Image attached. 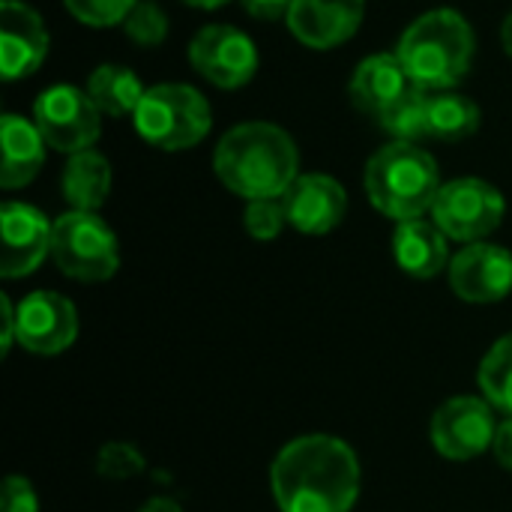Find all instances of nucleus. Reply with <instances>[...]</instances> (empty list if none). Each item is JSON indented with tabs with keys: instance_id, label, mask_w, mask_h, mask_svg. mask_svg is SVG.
Segmentation results:
<instances>
[{
	"instance_id": "nucleus-1",
	"label": "nucleus",
	"mask_w": 512,
	"mask_h": 512,
	"mask_svg": "<svg viewBox=\"0 0 512 512\" xmlns=\"http://www.w3.org/2000/svg\"><path fill=\"white\" fill-rule=\"evenodd\" d=\"M270 483L282 512H351L360 495V462L333 435H303L282 447Z\"/></svg>"
},
{
	"instance_id": "nucleus-2",
	"label": "nucleus",
	"mask_w": 512,
	"mask_h": 512,
	"mask_svg": "<svg viewBox=\"0 0 512 512\" xmlns=\"http://www.w3.org/2000/svg\"><path fill=\"white\" fill-rule=\"evenodd\" d=\"M213 171L228 192L246 201L282 198L300 177V153L282 126L249 120L222 135Z\"/></svg>"
},
{
	"instance_id": "nucleus-3",
	"label": "nucleus",
	"mask_w": 512,
	"mask_h": 512,
	"mask_svg": "<svg viewBox=\"0 0 512 512\" xmlns=\"http://www.w3.org/2000/svg\"><path fill=\"white\" fill-rule=\"evenodd\" d=\"M474 27L456 9L423 12L399 39V60L414 87L426 93L456 90L474 60Z\"/></svg>"
},
{
	"instance_id": "nucleus-4",
	"label": "nucleus",
	"mask_w": 512,
	"mask_h": 512,
	"mask_svg": "<svg viewBox=\"0 0 512 512\" xmlns=\"http://www.w3.org/2000/svg\"><path fill=\"white\" fill-rule=\"evenodd\" d=\"M372 207L396 222L423 219L435 207L441 192V174L432 153L420 144H384L366 165L363 174Z\"/></svg>"
},
{
	"instance_id": "nucleus-5",
	"label": "nucleus",
	"mask_w": 512,
	"mask_h": 512,
	"mask_svg": "<svg viewBox=\"0 0 512 512\" xmlns=\"http://www.w3.org/2000/svg\"><path fill=\"white\" fill-rule=\"evenodd\" d=\"M135 132L156 150L180 153L201 144L213 126V111L204 93L189 84H156L147 87L144 99L132 114Z\"/></svg>"
},
{
	"instance_id": "nucleus-6",
	"label": "nucleus",
	"mask_w": 512,
	"mask_h": 512,
	"mask_svg": "<svg viewBox=\"0 0 512 512\" xmlns=\"http://www.w3.org/2000/svg\"><path fill=\"white\" fill-rule=\"evenodd\" d=\"M51 258L69 279L105 282L120 267V246L114 231L96 213L69 210L54 222Z\"/></svg>"
},
{
	"instance_id": "nucleus-7",
	"label": "nucleus",
	"mask_w": 512,
	"mask_h": 512,
	"mask_svg": "<svg viewBox=\"0 0 512 512\" xmlns=\"http://www.w3.org/2000/svg\"><path fill=\"white\" fill-rule=\"evenodd\" d=\"M507 201L504 195L480 177H459L441 186L432 222L459 243H480L504 222Z\"/></svg>"
},
{
	"instance_id": "nucleus-8",
	"label": "nucleus",
	"mask_w": 512,
	"mask_h": 512,
	"mask_svg": "<svg viewBox=\"0 0 512 512\" xmlns=\"http://www.w3.org/2000/svg\"><path fill=\"white\" fill-rule=\"evenodd\" d=\"M33 123L45 144L66 156L93 150L102 135V111L93 105L87 90L72 84H54L42 90L33 102Z\"/></svg>"
},
{
	"instance_id": "nucleus-9",
	"label": "nucleus",
	"mask_w": 512,
	"mask_h": 512,
	"mask_svg": "<svg viewBox=\"0 0 512 512\" xmlns=\"http://www.w3.org/2000/svg\"><path fill=\"white\" fill-rule=\"evenodd\" d=\"M189 63L201 78L222 90L246 87L258 66L261 54L249 33L234 24H207L189 42Z\"/></svg>"
},
{
	"instance_id": "nucleus-10",
	"label": "nucleus",
	"mask_w": 512,
	"mask_h": 512,
	"mask_svg": "<svg viewBox=\"0 0 512 512\" xmlns=\"http://www.w3.org/2000/svg\"><path fill=\"white\" fill-rule=\"evenodd\" d=\"M78 336V312L57 291H33L15 306V342L30 354H60Z\"/></svg>"
},
{
	"instance_id": "nucleus-11",
	"label": "nucleus",
	"mask_w": 512,
	"mask_h": 512,
	"mask_svg": "<svg viewBox=\"0 0 512 512\" xmlns=\"http://www.w3.org/2000/svg\"><path fill=\"white\" fill-rule=\"evenodd\" d=\"M495 417L489 402L477 396H456L438 408L432 417V444L441 456L453 462L477 459L495 441Z\"/></svg>"
},
{
	"instance_id": "nucleus-12",
	"label": "nucleus",
	"mask_w": 512,
	"mask_h": 512,
	"mask_svg": "<svg viewBox=\"0 0 512 512\" xmlns=\"http://www.w3.org/2000/svg\"><path fill=\"white\" fill-rule=\"evenodd\" d=\"M0 234H3L0 276L21 279L30 276L45 261V255H51L54 222H48L45 213L36 210L33 204L6 201L0 207Z\"/></svg>"
},
{
	"instance_id": "nucleus-13",
	"label": "nucleus",
	"mask_w": 512,
	"mask_h": 512,
	"mask_svg": "<svg viewBox=\"0 0 512 512\" xmlns=\"http://www.w3.org/2000/svg\"><path fill=\"white\" fill-rule=\"evenodd\" d=\"M48 45H51L48 27L33 6L21 0L0 3V75L3 81H21L33 75L48 57Z\"/></svg>"
},
{
	"instance_id": "nucleus-14",
	"label": "nucleus",
	"mask_w": 512,
	"mask_h": 512,
	"mask_svg": "<svg viewBox=\"0 0 512 512\" xmlns=\"http://www.w3.org/2000/svg\"><path fill=\"white\" fill-rule=\"evenodd\" d=\"M450 288L465 303H498L512 291V252L495 243H468L450 261Z\"/></svg>"
},
{
	"instance_id": "nucleus-15",
	"label": "nucleus",
	"mask_w": 512,
	"mask_h": 512,
	"mask_svg": "<svg viewBox=\"0 0 512 512\" xmlns=\"http://www.w3.org/2000/svg\"><path fill=\"white\" fill-rule=\"evenodd\" d=\"M366 0H294L288 9V30L312 51L345 45L363 24Z\"/></svg>"
},
{
	"instance_id": "nucleus-16",
	"label": "nucleus",
	"mask_w": 512,
	"mask_h": 512,
	"mask_svg": "<svg viewBox=\"0 0 512 512\" xmlns=\"http://www.w3.org/2000/svg\"><path fill=\"white\" fill-rule=\"evenodd\" d=\"M282 204L288 225H294L300 234L321 237L342 225L348 213V192L330 174H300L282 195Z\"/></svg>"
},
{
	"instance_id": "nucleus-17",
	"label": "nucleus",
	"mask_w": 512,
	"mask_h": 512,
	"mask_svg": "<svg viewBox=\"0 0 512 512\" xmlns=\"http://www.w3.org/2000/svg\"><path fill=\"white\" fill-rule=\"evenodd\" d=\"M411 90H414V81H411L408 69L402 66L399 54L366 57L363 63H357L351 84H348L351 102L372 117L387 111L393 102H399Z\"/></svg>"
},
{
	"instance_id": "nucleus-18",
	"label": "nucleus",
	"mask_w": 512,
	"mask_h": 512,
	"mask_svg": "<svg viewBox=\"0 0 512 512\" xmlns=\"http://www.w3.org/2000/svg\"><path fill=\"white\" fill-rule=\"evenodd\" d=\"M0 141H3V165H0V186L21 189L27 186L45 165V138L33 120L18 114H3L0 120Z\"/></svg>"
},
{
	"instance_id": "nucleus-19",
	"label": "nucleus",
	"mask_w": 512,
	"mask_h": 512,
	"mask_svg": "<svg viewBox=\"0 0 512 512\" xmlns=\"http://www.w3.org/2000/svg\"><path fill=\"white\" fill-rule=\"evenodd\" d=\"M447 234L426 219H408L396 225L393 234V255L402 273L414 279H432L444 267H450V252H447Z\"/></svg>"
},
{
	"instance_id": "nucleus-20",
	"label": "nucleus",
	"mask_w": 512,
	"mask_h": 512,
	"mask_svg": "<svg viewBox=\"0 0 512 512\" xmlns=\"http://www.w3.org/2000/svg\"><path fill=\"white\" fill-rule=\"evenodd\" d=\"M60 189L72 210L96 213L111 192V162L96 150L72 153L63 165Z\"/></svg>"
},
{
	"instance_id": "nucleus-21",
	"label": "nucleus",
	"mask_w": 512,
	"mask_h": 512,
	"mask_svg": "<svg viewBox=\"0 0 512 512\" xmlns=\"http://www.w3.org/2000/svg\"><path fill=\"white\" fill-rule=\"evenodd\" d=\"M87 96L93 99V105L105 114V117H132L138 102L144 99L147 87L141 84V78L129 69V66H117V63H105L96 66L87 78Z\"/></svg>"
},
{
	"instance_id": "nucleus-22",
	"label": "nucleus",
	"mask_w": 512,
	"mask_h": 512,
	"mask_svg": "<svg viewBox=\"0 0 512 512\" xmlns=\"http://www.w3.org/2000/svg\"><path fill=\"white\" fill-rule=\"evenodd\" d=\"M480 123H483V111L471 96L459 90L429 93V138L444 144H459L477 135Z\"/></svg>"
},
{
	"instance_id": "nucleus-23",
	"label": "nucleus",
	"mask_w": 512,
	"mask_h": 512,
	"mask_svg": "<svg viewBox=\"0 0 512 512\" xmlns=\"http://www.w3.org/2000/svg\"><path fill=\"white\" fill-rule=\"evenodd\" d=\"M378 126L402 144H417L429 138V93L414 87L399 102H393L387 111L378 114Z\"/></svg>"
},
{
	"instance_id": "nucleus-24",
	"label": "nucleus",
	"mask_w": 512,
	"mask_h": 512,
	"mask_svg": "<svg viewBox=\"0 0 512 512\" xmlns=\"http://www.w3.org/2000/svg\"><path fill=\"white\" fill-rule=\"evenodd\" d=\"M477 381H480V390L486 393L489 405L512 417V333L498 339L492 345V351L483 357Z\"/></svg>"
},
{
	"instance_id": "nucleus-25",
	"label": "nucleus",
	"mask_w": 512,
	"mask_h": 512,
	"mask_svg": "<svg viewBox=\"0 0 512 512\" xmlns=\"http://www.w3.org/2000/svg\"><path fill=\"white\" fill-rule=\"evenodd\" d=\"M126 36L141 48H156L168 36V15L156 0H138L123 21Z\"/></svg>"
},
{
	"instance_id": "nucleus-26",
	"label": "nucleus",
	"mask_w": 512,
	"mask_h": 512,
	"mask_svg": "<svg viewBox=\"0 0 512 512\" xmlns=\"http://www.w3.org/2000/svg\"><path fill=\"white\" fill-rule=\"evenodd\" d=\"M138 0H63L66 12L81 21L84 27H117L126 21V15L132 12Z\"/></svg>"
},
{
	"instance_id": "nucleus-27",
	"label": "nucleus",
	"mask_w": 512,
	"mask_h": 512,
	"mask_svg": "<svg viewBox=\"0 0 512 512\" xmlns=\"http://www.w3.org/2000/svg\"><path fill=\"white\" fill-rule=\"evenodd\" d=\"M144 468H147L144 456L129 441H111L96 456V474L105 480H132Z\"/></svg>"
},
{
	"instance_id": "nucleus-28",
	"label": "nucleus",
	"mask_w": 512,
	"mask_h": 512,
	"mask_svg": "<svg viewBox=\"0 0 512 512\" xmlns=\"http://www.w3.org/2000/svg\"><path fill=\"white\" fill-rule=\"evenodd\" d=\"M243 225H246L249 237H255V240H276L282 234V228L288 225V213H285L282 198L249 201L246 213H243Z\"/></svg>"
},
{
	"instance_id": "nucleus-29",
	"label": "nucleus",
	"mask_w": 512,
	"mask_h": 512,
	"mask_svg": "<svg viewBox=\"0 0 512 512\" xmlns=\"http://www.w3.org/2000/svg\"><path fill=\"white\" fill-rule=\"evenodd\" d=\"M3 512H39L36 492L24 477H6L3 483Z\"/></svg>"
},
{
	"instance_id": "nucleus-30",
	"label": "nucleus",
	"mask_w": 512,
	"mask_h": 512,
	"mask_svg": "<svg viewBox=\"0 0 512 512\" xmlns=\"http://www.w3.org/2000/svg\"><path fill=\"white\" fill-rule=\"evenodd\" d=\"M243 9L252 15V18H261V21H279L288 15L291 3L294 0H240Z\"/></svg>"
},
{
	"instance_id": "nucleus-31",
	"label": "nucleus",
	"mask_w": 512,
	"mask_h": 512,
	"mask_svg": "<svg viewBox=\"0 0 512 512\" xmlns=\"http://www.w3.org/2000/svg\"><path fill=\"white\" fill-rule=\"evenodd\" d=\"M492 447H495V456H498V462H501L507 471H512V417L510 420H504V423L498 426Z\"/></svg>"
},
{
	"instance_id": "nucleus-32",
	"label": "nucleus",
	"mask_w": 512,
	"mask_h": 512,
	"mask_svg": "<svg viewBox=\"0 0 512 512\" xmlns=\"http://www.w3.org/2000/svg\"><path fill=\"white\" fill-rule=\"evenodd\" d=\"M0 312H3V336H0V351L6 354L15 342V306L6 294H0Z\"/></svg>"
},
{
	"instance_id": "nucleus-33",
	"label": "nucleus",
	"mask_w": 512,
	"mask_h": 512,
	"mask_svg": "<svg viewBox=\"0 0 512 512\" xmlns=\"http://www.w3.org/2000/svg\"><path fill=\"white\" fill-rule=\"evenodd\" d=\"M138 512H183L180 510V504L177 501H171V498H150L144 507Z\"/></svg>"
},
{
	"instance_id": "nucleus-34",
	"label": "nucleus",
	"mask_w": 512,
	"mask_h": 512,
	"mask_svg": "<svg viewBox=\"0 0 512 512\" xmlns=\"http://www.w3.org/2000/svg\"><path fill=\"white\" fill-rule=\"evenodd\" d=\"M180 3H186V6H192V9H204V12H210V9H222L225 3H231V0H180Z\"/></svg>"
},
{
	"instance_id": "nucleus-35",
	"label": "nucleus",
	"mask_w": 512,
	"mask_h": 512,
	"mask_svg": "<svg viewBox=\"0 0 512 512\" xmlns=\"http://www.w3.org/2000/svg\"><path fill=\"white\" fill-rule=\"evenodd\" d=\"M501 45H504V51L512 57V12L504 18V24H501Z\"/></svg>"
}]
</instances>
